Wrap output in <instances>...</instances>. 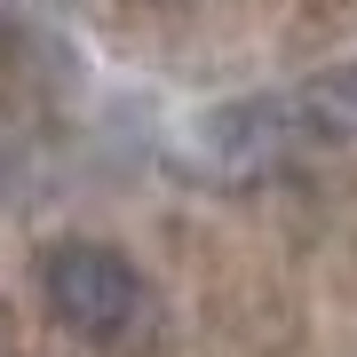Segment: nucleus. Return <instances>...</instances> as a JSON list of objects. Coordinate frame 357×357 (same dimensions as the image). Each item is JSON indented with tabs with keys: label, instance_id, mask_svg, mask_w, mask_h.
Segmentation results:
<instances>
[{
	"label": "nucleus",
	"instance_id": "f03ea898",
	"mask_svg": "<svg viewBox=\"0 0 357 357\" xmlns=\"http://www.w3.org/2000/svg\"><path fill=\"white\" fill-rule=\"evenodd\" d=\"M294 103V128L302 135H326V143H357V64L349 72H326L318 88L286 96Z\"/></svg>",
	"mask_w": 357,
	"mask_h": 357
},
{
	"label": "nucleus",
	"instance_id": "f257e3e1",
	"mask_svg": "<svg viewBox=\"0 0 357 357\" xmlns=\"http://www.w3.org/2000/svg\"><path fill=\"white\" fill-rule=\"evenodd\" d=\"M40 286H48V310H56L72 333H88V342H112V333H128V326H135V302H143V286H135L128 255H112V246H88V238L56 246L48 270H40Z\"/></svg>",
	"mask_w": 357,
	"mask_h": 357
}]
</instances>
